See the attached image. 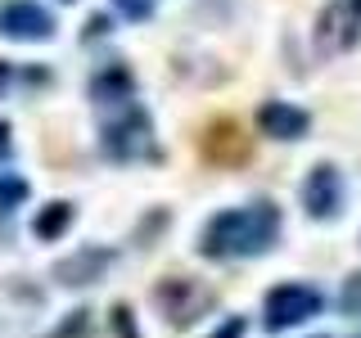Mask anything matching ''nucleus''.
I'll list each match as a JSON object with an SVG mask.
<instances>
[{"instance_id": "obj_1", "label": "nucleus", "mask_w": 361, "mask_h": 338, "mask_svg": "<svg viewBox=\"0 0 361 338\" xmlns=\"http://www.w3.org/2000/svg\"><path fill=\"white\" fill-rule=\"evenodd\" d=\"M280 239V208L276 203H248V208H226L217 217H208L199 234V253L212 262L226 257H257Z\"/></svg>"}, {"instance_id": "obj_2", "label": "nucleus", "mask_w": 361, "mask_h": 338, "mask_svg": "<svg viewBox=\"0 0 361 338\" xmlns=\"http://www.w3.org/2000/svg\"><path fill=\"white\" fill-rule=\"evenodd\" d=\"M113 163H135V158H158L154 149V122L140 104H127L118 108V118L104 122V140H99Z\"/></svg>"}, {"instance_id": "obj_3", "label": "nucleus", "mask_w": 361, "mask_h": 338, "mask_svg": "<svg viewBox=\"0 0 361 338\" xmlns=\"http://www.w3.org/2000/svg\"><path fill=\"white\" fill-rule=\"evenodd\" d=\"M199 158L208 167H244L253 158V135H244L235 118H212L199 135Z\"/></svg>"}, {"instance_id": "obj_4", "label": "nucleus", "mask_w": 361, "mask_h": 338, "mask_svg": "<svg viewBox=\"0 0 361 338\" xmlns=\"http://www.w3.org/2000/svg\"><path fill=\"white\" fill-rule=\"evenodd\" d=\"M321 307H325V298L312 284H276L262 302V315H267V330L280 334L289 325H302L312 315H321Z\"/></svg>"}, {"instance_id": "obj_5", "label": "nucleus", "mask_w": 361, "mask_h": 338, "mask_svg": "<svg viewBox=\"0 0 361 338\" xmlns=\"http://www.w3.org/2000/svg\"><path fill=\"white\" fill-rule=\"evenodd\" d=\"M154 302L163 307V315L172 325H195L199 315L212 307V289H203L199 280H190V275H167L163 284L154 289Z\"/></svg>"}, {"instance_id": "obj_6", "label": "nucleus", "mask_w": 361, "mask_h": 338, "mask_svg": "<svg viewBox=\"0 0 361 338\" xmlns=\"http://www.w3.org/2000/svg\"><path fill=\"white\" fill-rule=\"evenodd\" d=\"M361 37V0H330L321 9V23H316V45L325 54L348 50Z\"/></svg>"}, {"instance_id": "obj_7", "label": "nucleus", "mask_w": 361, "mask_h": 338, "mask_svg": "<svg viewBox=\"0 0 361 338\" xmlns=\"http://www.w3.org/2000/svg\"><path fill=\"white\" fill-rule=\"evenodd\" d=\"M302 208L316 221L338 217V208H343V176H338V167H330V163L312 167L307 180H302Z\"/></svg>"}, {"instance_id": "obj_8", "label": "nucleus", "mask_w": 361, "mask_h": 338, "mask_svg": "<svg viewBox=\"0 0 361 338\" xmlns=\"http://www.w3.org/2000/svg\"><path fill=\"white\" fill-rule=\"evenodd\" d=\"M0 37H9V41H50L54 18L45 14L37 0H9V5L0 9Z\"/></svg>"}, {"instance_id": "obj_9", "label": "nucleus", "mask_w": 361, "mask_h": 338, "mask_svg": "<svg viewBox=\"0 0 361 338\" xmlns=\"http://www.w3.org/2000/svg\"><path fill=\"white\" fill-rule=\"evenodd\" d=\"M257 127H262V135H271V140H302V135H307V127H312V118H307L298 104L267 99V104L257 108Z\"/></svg>"}, {"instance_id": "obj_10", "label": "nucleus", "mask_w": 361, "mask_h": 338, "mask_svg": "<svg viewBox=\"0 0 361 338\" xmlns=\"http://www.w3.org/2000/svg\"><path fill=\"white\" fill-rule=\"evenodd\" d=\"M109 266H113L109 248H77L73 257H63V262L54 266V280H59V284H77V289H82V284H95Z\"/></svg>"}, {"instance_id": "obj_11", "label": "nucleus", "mask_w": 361, "mask_h": 338, "mask_svg": "<svg viewBox=\"0 0 361 338\" xmlns=\"http://www.w3.org/2000/svg\"><path fill=\"white\" fill-rule=\"evenodd\" d=\"M90 99H95V104H113V108L135 104V82H131V73H127L122 63L99 68V73L90 77Z\"/></svg>"}, {"instance_id": "obj_12", "label": "nucleus", "mask_w": 361, "mask_h": 338, "mask_svg": "<svg viewBox=\"0 0 361 338\" xmlns=\"http://www.w3.org/2000/svg\"><path fill=\"white\" fill-rule=\"evenodd\" d=\"M77 217V208L68 199H54V203H45V208H37V221H32V234L37 239H59V234L73 225Z\"/></svg>"}, {"instance_id": "obj_13", "label": "nucleus", "mask_w": 361, "mask_h": 338, "mask_svg": "<svg viewBox=\"0 0 361 338\" xmlns=\"http://www.w3.org/2000/svg\"><path fill=\"white\" fill-rule=\"evenodd\" d=\"M27 203V180H18V176H9V172H0V208H23Z\"/></svg>"}, {"instance_id": "obj_14", "label": "nucleus", "mask_w": 361, "mask_h": 338, "mask_svg": "<svg viewBox=\"0 0 361 338\" xmlns=\"http://www.w3.org/2000/svg\"><path fill=\"white\" fill-rule=\"evenodd\" d=\"M338 307H343L348 315H361V270L343 280V293H338Z\"/></svg>"}, {"instance_id": "obj_15", "label": "nucleus", "mask_w": 361, "mask_h": 338, "mask_svg": "<svg viewBox=\"0 0 361 338\" xmlns=\"http://www.w3.org/2000/svg\"><path fill=\"white\" fill-rule=\"evenodd\" d=\"M113 5H118L131 23H145V18H149L154 9H158V0H113Z\"/></svg>"}, {"instance_id": "obj_16", "label": "nucleus", "mask_w": 361, "mask_h": 338, "mask_svg": "<svg viewBox=\"0 0 361 338\" xmlns=\"http://www.w3.org/2000/svg\"><path fill=\"white\" fill-rule=\"evenodd\" d=\"M109 320H113V334H118V338H140V334H135V320H131V307H122V302H118Z\"/></svg>"}, {"instance_id": "obj_17", "label": "nucleus", "mask_w": 361, "mask_h": 338, "mask_svg": "<svg viewBox=\"0 0 361 338\" xmlns=\"http://www.w3.org/2000/svg\"><path fill=\"white\" fill-rule=\"evenodd\" d=\"M208 338H244V315H231V320H221Z\"/></svg>"}, {"instance_id": "obj_18", "label": "nucleus", "mask_w": 361, "mask_h": 338, "mask_svg": "<svg viewBox=\"0 0 361 338\" xmlns=\"http://www.w3.org/2000/svg\"><path fill=\"white\" fill-rule=\"evenodd\" d=\"M104 32H109V18L104 14H95V18L86 23V37H104Z\"/></svg>"}, {"instance_id": "obj_19", "label": "nucleus", "mask_w": 361, "mask_h": 338, "mask_svg": "<svg viewBox=\"0 0 361 338\" xmlns=\"http://www.w3.org/2000/svg\"><path fill=\"white\" fill-rule=\"evenodd\" d=\"M9 149H14L9 144V122H0V158H9Z\"/></svg>"}, {"instance_id": "obj_20", "label": "nucleus", "mask_w": 361, "mask_h": 338, "mask_svg": "<svg viewBox=\"0 0 361 338\" xmlns=\"http://www.w3.org/2000/svg\"><path fill=\"white\" fill-rule=\"evenodd\" d=\"M5 82H9V63L0 59V90H5Z\"/></svg>"}, {"instance_id": "obj_21", "label": "nucleus", "mask_w": 361, "mask_h": 338, "mask_svg": "<svg viewBox=\"0 0 361 338\" xmlns=\"http://www.w3.org/2000/svg\"><path fill=\"white\" fill-rule=\"evenodd\" d=\"M68 5H73V0H68Z\"/></svg>"}]
</instances>
